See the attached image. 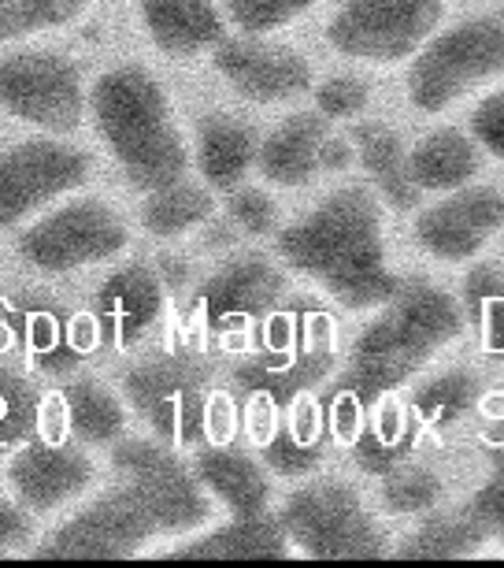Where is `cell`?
Listing matches in <instances>:
<instances>
[{"mask_svg": "<svg viewBox=\"0 0 504 568\" xmlns=\"http://www.w3.org/2000/svg\"><path fill=\"white\" fill-rule=\"evenodd\" d=\"M120 487L101 495L93 506L74 513L34 557H134L160 535H186L205 528L212 501L197 471L186 468L167 443L126 438L112 454Z\"/></svg>", "mask_w": 504, "mask_h": 568, "instance_id": "obj_1", "label": "cell"}, {"mask_svg": "<svg viewBox=\"0 0 504 568\" xmlns=\"http://www.w3.org/2000/svg\"><path fill=\"white\" fill-rule=\"evenodd\" d=\"M278 256L346 308H382L401 291L385 267L382 205L368 186H338L278 234Z\"/></svg>", "mask_w": 504, "mask_h": 568, "instance_id": "obj_2", "label": "cell"}, {"mask_svg": "<svg viewBox=\"0 0 504 568\" xmlns=\"http://www.w3.org/2000/svg\"><path fill=\"white\" fill-rule=\"evenodd\" d=\"M464 327V308L434 283L401 286L352 346V364L338 390V435H349V416L401 387Z\"/></svg>", "mask_w": 504, "mask_h": 568, "instance_id": "obj_3", "label": "cell"}, {"mask_svg": "<svg viewBox=\"0 0 504 568\" xmlns=\"http://www.w3.org/2000/svg\"><path fill=\"white\" fill-rule=\"evenodd\" d=\"M93 123L131 186L153 194L186 175L189 149L171 120L167 93L145 68H112L93 82Z\"/></svg>", "mask_w": 504, "mask_h": 568, "instance_id": "obj_4", "label": "cell"}, {"mask_svg": "<svg viewBox=\"0 0 504 568\" xmlns=\"http://www.w3.org/2000/svg\"><path fill=\"white\" fill-rule=\"evenodd\" d=\"M504 74V16H475L438 30L409 68V101L420 112H445L482 82Z\"/></svg>", "mask_w": 504, "mask_h": 568, "instance_id": "obj_5", "label": "cell"}, {"mask_svg": "<svg viewBox=\"0 0 504 568\" xmlns=\"http://www.w3.org/2000/svg\"><path fill=\"white\" fill-rule=\"evenodd\" d=\"M294 550L319 561L346 557H382L385 535L371 517L363 498L341 479H316L286 498L278 513Z\"/></svg>", "mask_w": 504, "mask_h": 568, "instance_id": "obj_6", "label": "cell"}, {"mask_svg": "<svg viewBox=\"0 0 504 568\" xmlns=\"http://www.w3.org/2000/svg\"><path fill=\"white\" fill-rule=\"evenodd\" d=\"M126 402L160 443L197 446L212 432L208 375L189 357H160L126 372Z\"/></svg>", "mask_w": 504, "mask_h": 568, "instance_id": "obj_7", "label": "cell"}, {"mask_svg": "<svg viewBox=\"0 0 504 568\" xmlns=\"http://www.w3.org/2000/svg\"><path fill=\"white\" fill-rule=\"evenodd\" d=\"M445 0H346L327 27L341 57L363 63H397L415 57L438 34Z\"/></svg>", "mask_w": 504, "mask_h": 568, "instance_id": "obj_8", "label": "cell"}, {"mask_svg": "<svg viewBox=\"0 0 504 568\" xmlns=\"http://www.w3.org/2000/svg\"><path fill=\"white\" fill-rule=\"evenodd\" d=\"M126 242H131V234H126L120 212H112L104 201L82 197L30 223L19 234V256L38 272L68 275L74 267L109 261V256L126 250Z\"/></svg>", "mask_w": 504, "mask_h": 568, "instance_id": "obj_9", "label": "cell"}, {"mask_svg": "<svg viewBox=\"0 0 504 568\" xmlns=\"http://www.w3.org/2000/svg\"><path fill=\"white\" fill-rule=\"evenodd\" d=\"M0 109L38 131L71 134L85 115L82 74L60 52H12L0 60Z\"/></svg>", "mask_w": 504, "mask_h": 568, "instance_id": "obj_10", "label": "cell"}, {"mask_svg": "<svg viewBox=\"0 0 504 568\" xmlns=\"http://www.w3.org/2000/svg\"><path fill=\"white\" fill-rule=\"evenodd\" d=\"M90 179V156L56 142L30 138L0 153V231L16 227L30 212L45 209Z\"/></svg>", "mask_w": 504, "mask_h": 568, "instance_id": "obj_11", "label": "cell"}, {"mask_svg": "<svg viewBox=\"0 0 504 568\" xmlns=\"http://www.w3.org/2000/svg\"><path fill=\"white\" fill-rule=\"evenodd\" d=\"M504 227V194L493 186H460L415 216V242L442 264H464Z\"/></svg>", "mask_w": 504, "mask_h": 568, "instance_id": "obj_12", "label": "cell"}, {"mask_svg": "<svg viewBox=\"0 0 504 568\" xmlns=\"http://www.w3.org/2000/svg\"><path fill=\"white\" fill-rule=\"evenodd\" d=\"M8 484L30 513H52L85 495L96 476L93 460L60 438H30L8 457Z\"/></svg>", "mask_w": 504, "mask_h": 568, "instance_id": "obj_13", "label": "cell"}, {"mask_svg": "<svg viewBox=\"0 0 504 568\" xmlns=\"http://www.w3.org/2000/svg\"><path fill=\"white\" fill-rule=\"evenodd\" d=\"M216 71L227 79L241 98L256 104H275L300 98L312 90V63L300 52L282 45H260L249 38L219 41L216 45Z\"/></svg>", "mask_w": 504, "mask_h": 568, "instance_id": "obj_14", "label": "cell"}, {"mask_svg": "<svg viewBox=\"0 0 504 568\" xmlns=\"http://www.w3.org/2000/svg\"><path fill=\"white\" fill-rule=\"evenodd\" d=\"M289 320H275L278 342L271 346L267 357H256L253 364L234 375L245 390L267 394L271 402H294L300 390H308L312 383H319L330 372V335H327V320L316 316L312 331L305 335V342L289 338Z\"/></svg>", "mask_w": 504, "mask_h": 568, "instance_id": "obj_15", "label": "cell"}, {"mask_svg": "<svg viewBox=\"0 0 504 568\" xmlns=\"http://www.w3.org/2000/svg\"><path fill=\"white\" fill-rule=\"evenodd\" d=\"M160 308H164V278L148 264L134 261L120 267V272L101 286L93 320H96V331H101L104 346L123 349V346H134V342L156 324Z\"/></svg>", "mask_w": 504, "mask_h": 568, "instance_id": "obj_16", "label": "cell"}, {"mask_svg": "<svg viewBox=\"0 0 504 568\" xmlns=\"http://www.w3.org/2000/svg\"><path fill=\"white\" fill-rule=\"evenodd\" d=\"M286 294V278L264 256H241L200 286V305L212 327H234L253 316H264Z\"/></svg>", "mask_w": 504, "mask_h": 568, "instance_id": "obj_17", "label": "cell"}, {"mask_svg": "<svg viewBox=\"0 0 504 568\" xmlns=\"http://www.w3.org/2000/svg\"><path fill=\"white\" fill-rule=\"evenodd\" d=\"M330 142V120L323 112H297L278 123L267 142H260L256 168L275 186H305L323 171V153Z\"/></svg>", "mask_w": 504, "mask_h": 568, "instance_id": "obj_18", "label": "cell"}, {"mask_svg": "<svg viewBox=\"0 0 504 568\" xmlns=\"http://www.w3.org/2000/svg\"><path fill=\"white\" fill-rule=\"evenodd\" d=\"M142 23L167 57H197L223 41V12L212 0H142Z\"/></svg>", "mask_w": 504, "mask_h": 568, "instance_id": "obj_19", "label": "cell"}, {"mask_svg": "<svg viewBox=\"0 0 504 568\" xmlns=\"http://www.w3.org/2000/svg\"><path fill=\"white\" fill-rule=\"evenodd\" d=\"M193 471L205 484L212 498H219L230 509V517H256L267 513V498H271V479L260 460H253L241 449L230 446H208L193 457Z\"/></svg>", "mask_w": 504, "mask_h": 568, "instance_id": "obj_20", "label": "cell"}, {"mask_svg": "<svg viewBox=\"0 0 504 568\" xmlns=\"http://www.w3.org/2000/svg\"><path fill=\"white\" fill-rule=\"evenodd\" d=\"M260 156V142H256L253 126L234 120L227 112L205 115L197 126V168L205 175L208 190H223L230 194L238 182L249 175V168Z\"/></svg>", "mask_w": 504, "mask_h": 568, "instance_id": "obj_21", "label": "cell"}, {"mask_svg": "<svg viewBox=\"0 0 504 568\" xmlns=\"http://www.w3.org/2000/svg\"><path fill=\"white\" fill-rule=\"evenodd\" d=\"M482 160L475 149V138H467L456 126H442V131H431L426 138L415 142L409 153V171L415 179V186L426 190V194H449V190L467 186L471 179L479 175Z\"/></svg>", "mask_w": 504, "mask_h": 568, "instance_id": "obj_22", "label": "cell"}, {"mask_svg": "<svg viewBox=\"0 0 504 568\" xmlns=\"http://www.w3.org/2000/svg\"><path fill=\"white\" fill-rule=\"evenodd\" d=\"M352 145H357V156L363 171L371 175L374 190L382 194V201L390 209H415L423 190L415 186L412 171H409V153H404L401 138L390 131L385 123H360L352 131Z\"/></svg>", "mask_w": 504, "mask_h": 568, "instance_id": "obj_23", "label": "cell"}, {"mask_svg": "<svg viewBox=\"0 0 504 568\" xmlns=\"http://www.w3.org/2000/svg\"><path fill=\"white\" fill-rule=\"evenodd\" d=\"M294 550L282 520L271 513H256V517H234L216 531H205L200 539L178 546L182 557H286Z\"/></svg>", "mask_w": 504, "mask_h": 568, "instance_id": "obj_24", "label": "cell"}, {"mask_svg": "<svg viewBox=\"0 0 504 568\" xmlns=\"http://www.w3.org/2000/svg\"><path fill=\"white\" fill-rule=\"evenodd\" d=\"M60 405H63V424H68V432L82 446H112L126 427L120 398L93 379L68 383L60 390Z\"/></svg>", "mask_w": 504, "mask_h": 568, "instance_id": "obj_25", "label": "cell"}, {"mask_svg": "<svg viewBox=\"0 0 504 568\" xmlns=\"http://www.w3.org/2000/svg\"><path fill=\"white\" fill-rule=\"evenodd\" d=\"M212 194L205 186H193V182L178 179L171 186H160L153 194H145L142 205V227L156 239H178L193 227H200L212 220Z\"/></svg>", "mask_w": 504, "mask_h": 568, "instance_id": "obj_26", "label": "cell"}, {"mask_svg": "<svg viewBox=\"0 0 504 568\" xmlns=\"http://www.w3.org/2000/svg\"><path fill=\"white\" fill-rule=\"evenodd\" d=\"M464 313L479 327L482 346L504 357V272L497 264H475L464 278Z\"/></svg>", "mask_w": 504, "mask_h": 568, "instance_id": "obj_27", "label": "cell"}, {"mask_svg": "<svg viewBox=\"0 0 504 568\" xmlns=\"http://www.w3.org/2000/svg\"><path fill=\"white\" fill-rule=\"evenodd\" d=\"M486 528L471 517H434L420 524L409 542L401 546V557H464V554H475L479 542L486 539Z\"/></svg>", "mask_w": 504, "mask_h": 568, "instance_id": "obj_28", "label": "cell"}, {"mask_svg": "<svg viewBox=\"0 0 504 568\" xmlns=\"http://www.w3.org/2000/svg\"><path fill=\"white\" fill-rule=\"evenodd\" d=\"M41 416H45V405H41L38 390L0 364V454L30 443L41 427Z\"/></svg>", "mask_w": 504, "mask_h": 568, "instance_id": "obj_29", "label": "cell"}, {"mask_svg": "<svg viewBox=\"0 0 504 568\" xmlns=\"http://www.w3.org/2000/svg\"><path fill=\"white\" fill-rule=\"evenodd\" d=\"M442 479L423 465H393L390 471H382V509L393 517H412V513H426L438 506L442 498Z\"/></svg>", "mask_w": 504, "mask_h": 568, "instance_id": "obj_30", "label": "cell"}, {"mask_svg": "<svg viewBox=\"0 0 504 568\" xmlns=\"http://www.w3.org/2000/svg\"><path fill=\"white\" fill-rule=\"evenodd\" d=\"M93 0H0V41H16L38 30L79 19Z\"/></svg>", "mask_w": 504, "mask_h": 568, "instance_id": "obj_31", "label": "cell"}, {"mask_svg": "<svg viewBox=\"0 0 504 568\" xmlns=\"http://www.w3.org/2000/svg\"><path fill=\"white\" fill-rule=\"evenodd\" d=\"M475 398H479V383L467 372H445L415 394V413L431 427H442L453 424L456 416H464L475 405Z\"/></svg>", "mask_w": 504, "mask_h": 568, "instance_id": "obj_32", "label": "cell"}, {"mask_svg": "<svg viewBox=\"0 0 504 568\" xmlns=\"http://www.w3.org/2000/svg\"><path fill=\"white\" fill-rule=\"evenodd\" d=\"M319 0H223V12L245 34H271V30L294 23Z\"/></svg>", "mask_w": 504, "mask_h": 568, "instance_id": "obj_33", "label": "cell"}, {"mask_svg": "<svg viewBox=\"0 0 504 568\" xmlns=\"http://www.w3.org/2000/svg\"><path fill=\"white\" fill-rule=\"evenodd\" d=\"M319 443H323V438H305L294 432V424H286L264 443V460L278 476H305V471H312L319 465V457H323V446Z\"/></svg>", "mask_w": 504, "mask_h": 568, "instance_id": "obj_34", "label": "cell"}, {"mask_svg": "<svg viewBox=\"0 0 504 568\" xmlns=\"http://www.w3.org/2000/svg\"><path fill=\"white\" fill-rule=\"evenodd\" d=\"M368 101H371L368 85L352 79V74H335V79H327L316 90V104L327 120H357L368 109Z\"/></svg>", "mask_w": 504, "mask_h": 568, "instance_id": "obj_35", "label": "cell"}, {"mask_svg": "<svg viewBox=\"0 0 504 568\" xmlns=\"http://www.w3.org/2000/svg\"><path fill=\"white\" fill-rule=\"evenodd\" d=\"M227 212H230V220L249 234H271L278 220L275 201L267 197L264 190H253V186H234L227 194Z\"/></svg>", "mask_w": 504, "mask_h": 568, "instance_id": "obj_36", "label": "cell"}, {"mask_svg": "<svg viewBox=\"0 0 504 568\" xmlns=\"http://www.w3.org/2000/svg\"><path fill=\"white\" fill-rule=\"evenodd\" d=\"M471 134L479 145H486L493 156L504 160V85L482 98L471 112Z\"/></svg>", "mask_w": 504, "mask_h": 568, "instance_id": "obj_37", "label": "cell"}, {"mask_svg": "<svg viewBox=\"0 0 504 568\" xmlns=\"http://www.w3.org/2000/svg\"><path fill=\"white\" fill-rule=\"evenodd\" d=\"M471 517H475L486 531L501 535V542H504V457H497L493 476L475 495V501H471Z\"/></svg>", "mask_w": 504, "mask_h": 568, "instance_id": "obj_38", "label": "cell"}, {"mask_svg": "<svg viewBox=\"0 0 504 568\" xmlns=\"http://www.w3.org/2000/svg\"><path fill=\"white\" fill-rule=\"evenodd\" d=\"M34 520L23 501L0 498V546L4 550H34Z\"/></svg>", "mask_w": 504, "mask_h": 568, "instance_id": "obj_39", "label": "cell"}, {"mask_svg": "<svg viewBox=\"0 0 504 568\" xmlns=\"http://www.w3.org/2000/svg\"><path fill=\"white\" fill-rule=\"evenodd\" d=\"M0 554H8V550H4V546H0Z\"/></svg>", "mask_w": 504, "mask_h": 568, "instance_id": "obj_40", "label": "cell"}]
</instances>
